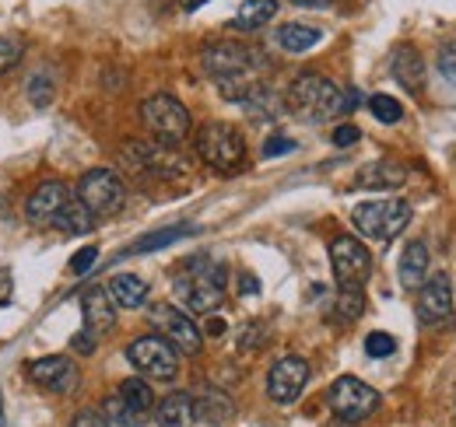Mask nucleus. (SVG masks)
<instances>
[{
    "label": "nucleus",
    "instance_id": "f257e3e1",
    "mask_svg": "<svg viewBox=\"0 0 456 427\" xmlns=\"http://www.w3.org/2000/svg\"><path fill=\"white\" fill-rule=\"evenodd\" d=\"M225 280L228 270L225 263H215V260H190L183 273L175 277V298L183 302L186 312H215L225 298Z\"/></svg>",
    "mask_w": 456,
    "mask_h": 427
},
{
    "label": "nucleus",
    "instance_id": "f03ea898",
    "mask_svg": "<svg viewBox=\"0 0 456 427\" xmlns=\"http://www.w3.org/2000/svg\"><path fill=\"white\" fill-rule=\"evenodd\" d=\"M288 109L309 123H330L344 116V92L323 74H298L288 88Z\"/></svg>",
    "mask_w": 456,
    "mask_h": 427
},
{
    "label": "nucleus",
    "instance_id": "7ed1b4c3",
    "mask_svg": "<svg viewBox=\"0 0 456 427\" xmlns=\"http://www.w3.org/2000/svg\"><path fill=\"white\" fill-rule=\"evenodd\" d=\"M197 155L215 172H239L246 161V141L232 123H204L197 130Z\"/></svg>",
    "mask_w": 456,
    "mask_h": 427
},
{
    "label": "nucleus",
    "instance_id": "20e7f679",
    "mask_svg": "<svg viewBox=\"0 0 456 427\" xmlns=\"http://www.w3.org/2000/svg\"><path fill=\"white\" fill-rule=\"evenodd\" d=\"M354 228L372 242H394L411 224V207L403 200H365L351 211Z\"/></svg>",
    "mask_w": 456,
    "mask_h": 427
},
{
    "label": "nucleus",
    "instance_id": "39448f33",
    "mask_svg": "<svg viewBox=\"0 0 456 427\" xmlns=\"http://www.w3.org/2000/svg\"><path fill=\"white\" fill-rule=\"evenodd\" d=\"M204 70L215 77V81H228V77H246L253 70H264L267 67V56L256 46H246V43H211L204 53H200Z\"/></svg>",
    "mask_w": 456,
    "mask_h": 427
},
{
    "label": "nucleus",
    "instance_id": "423d86ee",
    "mask_svg": "<svg viewBox=\"0 0 456 427\" xmlns=\"http://www.w3.org/2000/svg\"><path fill=\"white\" fill-rule=\"evenodd\" d=\"M141 119H144V126L155 133V141H162V144H169V148L190 137V112H186V106H183L179 99H172L166 92L148 95V99L141 102Z\"/></svg>",
    "mask_w": 456,
    "mask_h": 427
},
{
    "label": "nucleus",
    "instance_id": "0eeeda50",
    "mask_svg": "<svg viewBox=\"0 0 456 427\" xmlns=\"http://www.w3.org/2000/svg\"><path fill=\"white\" fill-rule=\"evenodd\" d=\"M327 403H330V410H334L338 421H344V424H358V421L372 417V414L379 410L383 399H379V392H376L372 385H365L362 378L341 375V378L330 385Z\"/></svg>",
    "mask_w": 456,
    "mask_h": 427
},
{
    "label": "nucleus",
    "instance_id": "6e6552de",
    "mask_svg": "<svg viewBox=\"0 0 456 427\" xmlns=\"http://www.w3.org/2000/svg\"><path fill=\"white\" fill-rule=\"evenodd\" d=\"M126 358H130V365H134L137 372L155 378V382H172V378L179 375V350L172 347L169 340H162L159 333L134 340V343L126 347Z\"/></svg>",
    "mask_w": 456,
    "mask_h": 427
},
{
    "label": "nucleus",
    "instance_id": "1a4fd4ad",
    "mask_svg": "<svg viewBox=\"0 0 456 427\" xmlns=\"http://www.w3.org/2000/svg\"><path fill=\"white\" fill-rule=\"evenodd\" d=\"M77 200L95 217H106V214H116L123 207L126 186H123V179L116 175L113 168H92L77 182Z\"/></svg>",
    "mask_w": 456,
    "mask_h": 427
},
{
    "label": "nucleus",
    "instance_id": "9d476101",
    "mask_svg": "<svg viewBox=\"0 0 456 427\" xmlns=\"http://www.w3.org/2000/svg\"><path fill=\"white\" fill-rule=\"evenodd\" d=\"M330 267L341 287H362L372 273V256L354 235H338L330 242Z\"/></svg>",
    "mask_w": 456,
    "mask_h": 427
},
{
    "label": "nucleus",
    "instance_id": "9b49d317",
    "mask_svg": "<svg viewBox=\"0 0 456 427\" xmlns=\"http://www.w3.org/2000/svg\"><path fill=\"white\" fill-rule=\"evenodd\" d=\"M148 322H151V329H155L162 340H169L175 350H183V354H200V329L193 326V319H190L183 309L162 302V305L151 309Z\"/></svg>",
    "mask_w": 456,
    "mask_h": 427
},
{
    "label": "nucleus",
    "instance_id": "f8f14e48",
    "mask_svg": "<svg viewBox=\"0 0 456 427\" xmlns=\"http://www.w3.org/2000/svg\"><path fill=\"white\" fill-rule=\"evenodd\" d=\"M123 161L137 172H155V175H183L186 158H179L166 144H144V141H126L123 144Z\"/></svg>",
    "mask_w": 456,
    "mask_h": 427
},
{
    "label": "nucleus",
    "instance_id": "ddd939ff",
    "mask_svg": "<svg viewBox=\"0 0 456 427\" xmlns=\"http://www.w3.org/2000/svg\"><path fill=\"white\" fill-rule=\"evenodd\" d=\"M305 382H309V365H305V358H295V354H288L281 358L271 375H267V396L274 399V403H295L298 396H302V389H305Z\"/></svg>",
    "mask_w": 456,
    "mask_h": 427
},
{
    "label": "nucleus",
    "instance_id": "4468645a",
    "mask_svg": "<svg viewBox=\"0 0 456 427\" xmlns=\"http://www.w3.org/2000/svg\"><path fill=\"white\" fill-rule=\"evenodd\" d=\"M418 319L425 326L453 319V291L446 273H436L418 287Z\"/></svg>",
    "mask_w": 456,
    "mask_h": 427
},
{
    "label": "nucleus",
    "instance_id": "2eb2a0df",
    "mask_svg": "<svg viewBox=\"0 0 456 427\" xmlns=\"http://www.w3.org/2000/svg\"><path fill=\"white\" fill-rule=\"evenodd\" d=\"M28 375H32V382L36 385H43V389H50V392H74L77 389V368L70 365V358H63V354H50V358H39V361H32L28 365Z\"/></svg>",
    "mask_w": 456,
    "mask_h": 427
},
{
    "label": "nucleus",
    "instance_id": "dca6fc26",
    "mask_svg": "<svg viewBox=\"0 0 456 427\" xmlns=\"http://www.w3.org/2000/svg\"><path fill=\"white\" fill-rule=\"evenodd\" d=\"M70 200V193H67V186L57 182V179H50V182H43V186H36V193L28 197V204H25V217H28V224H36V228H46V224H53V217L60 214V207Z\"/></svg>",
    "mask_w": 456,
    "mask_h": 427
},
{
    "label": "nucleus",
    "instance_id": "f3484780",
    "mask_svg": "<svg viewBox=\"0 0 456 427\" xmlns=\"http://www.w3.org/2000/svg\"><path fill=\"white\" fill-rule=\"evenodd\" d=\"M81 316H85V329H92L95 336L99 333H110L116 326V305L110 298L106 287H85L81 291Z\"/></svg>",
    "mask_w": 456,
    "mask_h": 427
},
{
    "label": "nucleus",
    "instance_id": "a211bd4d",
    "mask_svg": "<svg viewBox=\"0 0 456 427\" xmlns=\"http://www.w3.org/2000/svg\"><path fill=\"white\" fill-rule=\"evenodd\" d=\"M390 70H394L400 88L421 92V85H425V63H421V53L414 46H397L394 56H390Z\"/></svg>",
    "mask_w": 456,
    "mask_h": 427
},
{
    "label": "nucleus",
    "instance_id": "6ab92c4d",
    "mask_svg": "<svg viewBox=\"0 0 456 427\" xmlns=\"http://www.w3.org/2000/svg\"><path fill=\"white\" fill-rule=\"evenodd\" d=\"M403 182H407V168L400 161H372L358 172L362 189H397Z\"/></svg>",
    "mask_w": 456,
    "mask_h": 427
},
{
    "label": "nucleus",
    "instance_id": "aec40b11",
    "mask_svg": "<svg viewBox=\"0 0 456 427\" xmlns=\"http://www.w3.org/2000/svg\"><path fill=\"white\" fill-rule=\"evenodd\" d=\"M428 280V249L421 242H407L400 253V284L407 291H418Z\"/></svg>",
    "mask_w": 456,
    "mask_h": 427
},
{
    "label": "nucleus",
    "instance_id": "412c9836",
    "mask_svg": "<svg viewBox=\"0 0 456 427\" xmlns=\"http://www.w3.org/2000/svg\"><path fill=\"white\" fill-rule=\"evenodd\" d=\"M155 421L159 427H190L197 421V410H193V396L190 392H172L159 403L155 410Z\"/></svg>",
    "mask_w": 456,
    "mask_h": 427
},
{
    "label": "nucleus",
    "instance_id": "4be33fe9",
    "mask_svg": "<svg viewBox=\"0 0 456 427\" xmlns=\"http://www.w3.org/2000/svg\"><path fill=\"white\" fill-rule=\"evenodd\" d=\"M106 291H110L113 305H119V309H141L148 302V284L137 273H116Z\"/></svg>",
    "mask_w": 456,
    "mask_h": 427
},
{
    "label": "nucleus",
    "instance_id": "5701e85b",
    "mask_svg": "<svg viewBox=\"0 0 456 427\" xmlns=\"http://www.w3.org/2000/svg\"><path fill=\"white\" fill-rule=\"evenodd\" d=\"M193 410L208 424H225V421H232V414H235V403L228 399L222 389H204L200 396H193Z\"/></svg>",
    "mask_w": 456,
    "mask_h": 427
},
{
    "label": "nucleus",
    "instance_id": "b1692460",
    "mask_svg": "<svg viewBox=\"0 0 456 427\" xmlns=\"http://www.w3.org/2000/svg\"><path fill=\"white\" fill-rule=\"evenodd\" d=\"M274 39H278V46H281L285 53H305V50L320 46L323 32L313 28V25H302V21H288V25H281V28L274 32Z\"/></svg>",
    "mask_w": 456,
    "mask_h": 427
},
{
    "label": "nucleus",
    "instance_id": "393cba45",
    "mask_svg": "<svg viewBox=\"0 0 456 427\" xmlns=\"http://www.w3.org/2000/svg\"><path fill=\"white\" fill-rule=\"evenodd\" d=\"M53 228L63 231V235H88L95 228V214L88 211L81 200H67L57 217H53Z\"/></svg>",
    "mask_w": 456,
    "mask_h": 427
},
{
    "label": "nucleus",
    "instance_id": "a878e982",
    "mask_svg": "<svg viewBox=\"0 0 456 427\" xmlns=\"http://www.w3.org/2000/svg\"><path fill=\"white\" fill-rule=\"evenodd\" d=\"M116 396H119L134 414H141L144 421H148L151 410H155V392H151V385H148L144 378H126V382H119Z\"/></svg>",
    "mask_w": 456,
    "mask_h": 427
},
{
    "label": "nucleus",
    "instance_id": "bb28decb",
    "mask_svg": "<svg viewBox=\"0 0 456 427\" xmlns=\"http://www.w3.org/2000/svg\"><path fill=\"white\" fill-rule=\"evenodd\" d=\"M274 14H278V0H246V4L239 7V14L232 18V28L253 32V28H264Z\"/></svg>",
    "mask_w": 456,
    "mask_h": 427
},
{
    "label": "nucleus",
    "instance_id": "cd10ccee",
    "mask_svg": "<svg viewBox=\"0 0 456 427\" xmlns=\"http://www.w3.org/2000/svg\"><path fill=\"white\" fill-rule=\"evenodd\" d=\"M186 231H190L186 224H172V228H162V231H151V235L137 238L126 253H130V256H137V253H159V249H166V246H172V242H179Z\"/></svg>",
    "mask_w": 456,
    "mask_h": 427
},
{
    "label": "nucleus",
    "instance_id": "c85d7f7f",
    "mask_svg": "<svg viewBox=\"0 0 456 427\" xmlns=\"http://www.w3.org/2000/svg\"><path fill=\"white\" fill-rule=\"evenodd\" d=\"M102 414H106V421H110L113 427H141L144 424V417H141V414H134V410H130L116 392L102 403Z\"/></svg>",
    "mask_w": 456,
    "mask_h": 427
},
{
    "label": "nucleus",
    "instance_id": "c756f323",
    "mask_svg": "<svg viewBox=\"0 0 456 427\" xmlns=\"http://www.w3.org/2000/svg\"><path fill=\"white\" fill-rule=\"evenodd\" d=\"M362 309H365V298H362V287H341V294H338V319L341 322H354L362 316Z\"/></svg>",
    "mask_w": 456,
    "mask_h": 427
},
{
    "label": "nucleus",
    "instance_id": "7c9ffc66",
    "mask_svg": "<svg viewBox=\"0 0 456 427\" xmlns=\"http://www.w3.org/2000/svg\"><path fill=\"white\" fill-rule=\"evenodd\" d=\"M369 109H372V116L379 123H400V116H403V106H400L394 95H372Z\"/></svg>",
    "mask_w": 456,
    "mask_h": 427
},
{
    "label": "nucleus",
    "instance_id": "2f4dec72",
    "mask_svg": "<svg viewBox=\"0 0 456 427\" xmlns=\"http://www.w3.org/2000/svg\"><path fill=\"white\" fill-rule=\"evenodd\" d=\"M397 350V340L390 333H369L365 336V354L369 358H390Z\"/></svg>",
    "mask_w": 456,
    "mask_h": 427
},
{
    "label": "nucleus",
    "instance_id": "473e14b6",
    "mask_svg": "<svg viewBox=\"0 0 456 427\" xmlns=\"http://www.w3.org/2000/svg\"><path fill=\"white\" fill-rule=\"evenodd\" d=\"M21 56H25L21 39H0V74L14 70V67L21 63Z\"/></svg>",
    "mask_w": 456,
    "mask_h": 427
},
{
    "label": "nucleus",
    "instance_id": "72a5a7b5",
    "mask_svg": "<svg viewBox=\"0 0 456 427\" xmlns=\"http://www.w3.org/2000/svg\"><path fill=\"white\" fill-rule=\"evenodd\" d=\"M95 263H99V249H95V246H85V249H77V253L70 256V273H74V277H85Z\"/></svg>",
    "mask_w": 456,
    "mask_h": 427
},
{
    "label": "nucleus",
    "instance_id": "f704fd0d",
    "mask_svg": "<svg viewBox=\"0 0 456 427\" xmlns=\"http://www.w3.org/2000/svg\"><path fill=\"white\" fill-rule=\"evenodd\" d=\"M295 148H298V144H295L291 137H281V133H278V137H267V141H264V158H285Z\"/></svg>",
    "mask_w": 456,
    "mask_h": 427
},
{
    "label": "nucleus",
    "instance_id": "c9c22d12",
    "mask_svg": "<svg viewBox=\"0 0 456 427\" xmlns=\"http://www.w3.org/2000/svg\"><path fill=\"white\" fill-rule=\"evenodd\" d=\"M28 95H32L36 106H50V99H53V85H50V77L43 81V74H36V77L28 81Z\"/></svg>",
    "mask_w": 456,
    "mask_h": 427
},
{
    "label": "nucleus",
    "instance_id": "e433bc0d",
    "mask_svg": "<svg viewBox=\"0 0 456 427\" xmlns=\"http://www.w3.org/2000/svg\"><path fill=\"white\" fill-rule=\"evenodd\" d=\"M439 74L456 85V39L450 43V46H443V50H439Z\"/></svg>",
    "mask_w": 456,
    "mask_h": 427
},
{
    "label": "nucleus",
    "instance_id": "4c0bfd02",
    "mask_svg": "<svg viewBox=\"0 0 456 427\" xmlns=\"http://www.w3.org/2000/svg\"><path fill=\"white\" fill-rule=\"evenodd\" d=\"M70 427H113V424H110L106 414H99V410H81V414L70 421Z\"/></svg>",
    "mask_w": 456,
    "mask_h": 427
},
{
    "label": "nucleus",
    "instance_id": "58836bf2",
    "mask_svg": "<svg viewBox=\"0 0 456 427\" xmlns=\"http://www.w3.org/2000/svg\"><path fill=\"white\" fill-rule=\"evenodd\" d=\"M358 137H362V130H358V126H351V123H341V126L334 130V144H338V148H351Z\"/></svg>",
    "mask_w": 456,
    "mask_h": 427
},
{
    "label": "nucleus",
    "instance_id": "ea45409f",
    "mask_svg": "<svg viewBox=\"0 0 456 427\" xmlns=\"http://www.w3.org/2000/svg\"><path fill=\"white\" fill-rule=\"evenodd\" d=\"M70 347H74L77 354H92V350H95V333H92V329L74 333V336H70Z\"/></svg>",
    "mask_w": 456,
    "mask_h": 427
},
{
    "label": "nucleus",
    "instance_id": "a19ab883",
    "mask_svg": "<svg viewBox=\"0 0 456 427\" xmlns=\"http://www.w3.org/2000/svg\"><path fill=\"white\" fill-rule=\"evenodd\" d=\"M239 291H242V294H256V291H260V280H256L253 273H239Z\"/></svg>",
    "mask_w": 456,
    "mask_h": 427
},
{
    "label": "nucleus",
    "instance_id": "79ce46f5",
    "mask_svg": "<svg viewBox=\"0 0 456 427\" xmlns=\"http://www.w3.org/2000/svg\"><path fill=\"white\" fill-rule=\"evenodd\" d=\"M256 340H260V329H246V333H242V340H239V347H242V350H253V347H256Z\"/></svg>",
    "mask_w": 456,
    "mask_h": 427
},
{
    "label": "nucleus",
    "instance_id": "37998d69",
    "mask_svg": "<svg viewBox=\"0 0 456 427\" xmlns=\"http://www.w3.org/2000/svg\"><path fill=\"white\" fill-rule=\"evenodd\" d=\"M204 329H208V336H222V333H225V319H218V316H211V319L204 322Z\"/></svg>",
    "mask_w": 456,
    "mask_h": 427
},
{
    "label": "nucleus",
    "instance_id": "c03bdc74",
    "mask_svg": "<svg viewBox=\"0 0 456 427\" xmlns=\"http://www.w3.org/2000/svg\"><path fill=\"white\" fill-rule=\"evenodd\" d=\"M295 7H327V4H334V0H291Z\"/></svg>",
    "mask_w": 456,
    "mask_h": 427
},
{
    "label": "nucleus",
    "instance_id": "a18cd8bd",
    "mask_svg": "<svg viewBox=\"0 0 456 427\" xmlns=\"http://www.w3.org/2000/svg\"><path fill=\"white\" fill-rule=\"evenodd\" d=\"M200 4H208V0H183V7H186V11H197Z\"/></svg>",
    "mask_w": 456,
    "mask_h": 427
},
{
    "label": "nucleus",
    "instance_id": "49530a36",
    "mask_svg": "<svg viewBox=\"0 0 456 427\" xmlns=\"http://www.w3.org/2000/svg\"><path fill=\"white\" fill-rule=\"evenodd\" d=\"M0 427H4V407H0Z\"/></svg>",
    "mask_w": 456,
    "mask_h": 427
}]
</instances>
